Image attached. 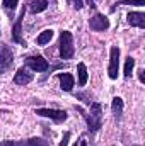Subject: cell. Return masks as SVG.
<instances>
[{"label": "cell", "mask_w": 145, "mask_h": 146, "mask_svg": "<svg viewBox=\"0 0 145 146\" xmlns=\"http://www.w3.org/2000/svg\"><path fill=\"white\" fill-rule=\"evenodd\" d=\"M89 106H91L89 114H84L80 107H79V112L84 114V117L87 121V129L91 133H96V131H99L103 127V106L99 102H91Z\"/></svg>", "instance_id": "6da1fadb"}, {"label": "cell", "mask_w": 145, "mask_h": 146, "mask_svg": "<svg viewBox=\"0 0 145 146\" xmlns=\"http://www.w3.org/2000/svg\"><path fill=\"white\" fill-rule=\"evenodd\" d=\"M60 56L62 60H72L75 54V48H73V36L70 31H62L60 33Z\"/></svg>", "instance_id": "7a4b0ae2"}, {"label": "cell", "mask_w": 145, "mask_h": 146, "mask_svg": "<svg viewBox=\"0 0 145 146\" xmlns=\"http://www.w3.org/2000/svg\"><path fill=\"white\" fill-rule=\"evenodd\" d=\"M118 70H119V48L118 46H111V51H109V68H108V75L111 80L118 78Z\"/></svg>", "instance_id": "3957f363"}, {"label": "cell", "mask_w": 145, "mask_h": 146, "mask_svg": "<svg viewBox=\"0 0 145 146\" xmlns=\"http://www.w3.org/2000/svg\"><path fill=\"white\" fill-rule=\"evenodd\" d=\"M14 63V54L7 44H0V75L7 72Z\"/></svg>", "instance_id": "277c9868"}, {"label": "cell", "mask_w": 145, "mask_h": 146, "mask_svg": "<svg viewBox=\"0 0 145 146\" xmlns=\"http://www.w3.org/2000/svg\"><path fill=\"white\" fill-rule=\"evenodd\" d=\"M24 63H26L28 68H31L33 72H36V73L46 72V70L50 68L48 61H46L43 56H39V54H36V56H28V58L24 60Z\"/></svg>", "instance_id": "5b68a950"}, {"label": "cell", "mask_w": 145, "mask_h": 146, "mask_svg": "<svg viewBox=\"0 0 145 146\" xmlns=\"http://www.w3.org/2000/svg\"><path fill=\"white\" fill-rule=\"evenodd\" d=\"M0 146H51V143L43 138H29L21 141H2Z\"/></svg>", "instance_id": "8992f818"}, {"label": "cell", "mask_w": 145, "mask_h": 146, "mask_svg": "<svg viewBox=\"0 0 145 146\" xmlns=\"http://www.w3.org/2000/svg\"><path fill=\"white\" fill-rule=\"evenodd\" d=\"M89 27L92 31H108L109 29V19L106 15H103L101 12H96L89 19Z\"/></svg>", "instance_id": "52a82bcc"}, {"label": "cell", "mask_w": 145, "mask_h": 146, "mask_svg": "<svg viewBox=\"0 0 145 146\" xmlns=\"http://www.w3.org/2000/svg\"><path fill=\"white\" fill-rule=\"evenodd\" d=\"M34 114L41 115V117H50V119H53L56 122H63L68 117V114L65 110H60V109H36Z\"/></svg>", "instance_id": "ba28073f"}, {"label": "cell", "mask_w": 145, "mask_h": 146, "mask_svg": "<svg viewBox=\"0 0 145 146\" xmlns=\"http://www.w3.org/2000/svg\"><path fill=\"white\" fill-rule=\"evenodd\" d=\"M22 21H24V7H22V12L17 17V21H15V24L12 27V41L21 44V46H26V41L22 39V33H21L22 31Z\"/></svg>", "instance_id": "9c48e42d"}, {"label": "cell", "mask_w": 145, "mask_h": 146, "mask_svg": "<svg viewBox=\"0 0 145 146\" xmlns=\"http://www.w3.org/2000/svg\"><path fill=\"white\" fill-rule=\"evenodd\" d=\"M33 78H34L33 73H29L26 68H19L17 73H15V76H14V83H17V85H28L29 82H33Z\"/></svg>", "instance_id": "30bf717a"}, {"label": "cell", "mask_w": 145, "mask_h": 146, "mask_svg": "<svg viewBox=\"0 0 145 146\" xmlns=\"http://www.w3.org/2000/svg\"><path fill=\"white\" fill-rule=\"evenodd\" d=\"M128 24L133 27H145V14L144 12H130L128 14Z\"/></svg>", "instance_id": "8fae6325"}, {"label": "cell", "mask_w": 145, "mask_h": 146, "mask_svg": "<svg viewBox=\"0 0 145 146\" xmlns=\"http://www.w3.org/2000/svg\"><path fill=\"white\" fill-rule=\"evenodd\" d=\"M58 80H60V87H62V90L70 92V90L73 88L75 80H73L72 73H60V75H58Z\"/></svg>", "instance_id": "7c38bea8"}, {"label": "cell", "mask_w": 145, "mask_h": 146, "mask_svg": "<svg viewBox=\"0 0 145 146\" xmlns=\"http://www.w3.org/2000/svg\"><path fill=\"white\" fill-rule=\"evenodd\" d=\"M123 107H125V104H123V99H121V97H114V99H113V102H111V110H113V114H114V117H116L118 121L121 119Z\"/></svg>", "instance_id": "4fadbf2b"}, {"label": "cell", "mask_w": 145, "mask_h": 146, "mask_svg": "<svg viewBox=\"0 0 145 146\" xmlns=\"http://www.w3.org/2000/svg\"><path fill=\"white\" fill-rule=\"evenodd\" d=\"M28 5H29V10H31L33 14H39V12L46 10V7H48V0H29Z\"/></svg>", "instance_id": "5bb4252c"}, {"label": "cell", "mask_w": 145, "mask_h": 146, "mask_svg": "<svg viewBox=\"0 0 145 146\" xmlns=\"http://www.w3.org/2000/svg\"><path fill=\"white\" fill-rule=\"evenodd\" d=\"M77 72H79V87H85L87 78H89L85 65H84V63H79V65H77Z\"/></svg>", "instance_id": "9a60e30c"}, {"label": "cell", "mask_w": 145, "mask_h": 146, "mask_svg": "<svg viewBox=\"0 0 145 146\" xmlns=\"http://www.w3.org/2000/svg\"><path fill=\"white\" fill-rule=\"evenodd\" d=\"M51 39H53V31H51V29H46V31H43V33L38 36V44L43 46V44L50 42Z\"/></svg>", "instance_id": "2e32d148"}, {"label": "cell", "mask_w": 145, "mask_h": 146, "mask_svg": "<svg viewBox=\"0 0 145 146\" xmlns=\"http://www.w3.org/2000/svg\"><path fill=\"white\" fill-rule=\"evenodd\" d=\"M133 66H135V58H132V56H128L126 58V61H125V78H130L132 76V72H133Z\"/></svg>", "instance_id": "e0dca14e"}, {"label": "cell", "mask_w": 145, "mask_h": 146, "mask_svg": "<svg viewBox=\"0 0 145 146\" xmlns=\"http://www.w3.org/2000/svg\"><path fill=\"white\" fill-rule=\"evenodd\" d=\"M17 3H19V0H3V9H5L9 14H12L14 9L17 7Z\"/></svg>", "instance_id": "ac0fdd59"}, {"label": "cell", "mask_w": 145, "mask_h": 146, "mask_svg": "<svg viewBox=\"0 0 145 146\" xmlns=\"http://www.w3.org/2000/svg\"><path fill=\"white\" fill-rule=\"evenodd\" d=\"M114 5H138V7H142V5H145V0H119Z\"/></svg>", "instance_id": "d6986e66"}, {"label": "cell", "mask_w": 145, "mask_h": 146, "mask_svg": "<svg viewBox=\"0 0 145 146\" xmlns=\"http://www.w3.org/2000/svg\"><path fill=\"white\" fill-rule=\"evenodd\" d=\"M70 3H72V7L75 10H80L82 7H84V0H68Z\"/></svg>", "instance_id": "ffe728a7"}, {"label": "cell", "mask_w": 145, "mask_h": 146, "mask_svg": "<svg viewBox=\"0 0 145 146\" xmlns=\"http://www.w3.org/2000/svg\"><path fill=\"white\" fill-rule=\"evenodd\" d=\"M70 136H72V134H70V133L67 131V133L63 134V139L60 141V146H68V141H70Z\"/></svg>", "instance_id": "44dd1931"}, {"label": "cell", "mask_w": 145, "mask_h": 146, "mask_svg": "<svg viewBox=\"0 0 145 146\" xmlns=\"http://www.w3.org/2000/svg\"><path fill=\"white\" fill-rule=\"evenodd\" d=\"M144 70H138V80L142 82V83H145V75H144Z\"/></svg>", "instance_id": "7402d4cb"}, {"label": "cell", "mask_w": 145, "mask_h": 146, "mask_svg": "<svg viewBox=\"0 0 145 146\" xmlns=\"http://www.w3.org/2000/svg\"><path fill=\"white\" fill-rule=\"evenodd\" d=\"M85 2H87V5H89V7H92V9L96 7V3H94V0H85Z\"/></svg>", "instance_id": "603a6c76"}, {"label": "cell", "mask_w": 145, "mask_h": 146, "mask_svg": "<svg viewBox=\"0 0 145 146\" xmlns=\"http://www.w3.org/2000/svg\"><path fill=\"white\" fill-rule=\"evenodd\" d=\"M79 145H80V146H87V143H85V139H84V138H82V139H80V143H79Z\"/></svg>", "instance_id": "cb8c5ba5"}]
</instances>
